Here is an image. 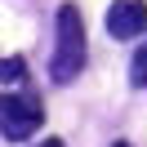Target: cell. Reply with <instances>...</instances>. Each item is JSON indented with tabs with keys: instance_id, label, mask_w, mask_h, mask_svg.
<instances>
[{
	"instance_id": "obj_5",
	"label": "cell",
	"mask_w": 147,
	"mask_h": 147,
	"mask_svg": "<svg viewBox=\"0 0 147 147\" xmlns=\"http://www.w3.org/2000/svg\"><path fill=\"white\" fill-rule=\"evenodd\" d=\"M129 85H138V89L147 85V45L138 49V54H134V63H129Z\"/></svg>"
},
{
	"instance_id": "obj_6",
	"label": "cell",
	"mask_w": 147,
	"mask_h": 147,
	"mask_svg": "<svg viewBox=\"0 0 147 147\" xmlns=\"http://www.w3.org/2000/svg\"><path fill=\"white\" fill-rule=\"evenodd\" d=\"M36 147H67L63 138H45V143H36Z\"/></svg>"
},
{
	"instance_id": "obj_4",
	"label": "cell",
	"mask_w": 147,
	"mask_h": 147,
	"mask_svg": "<svg viewBox=\"0 0 147 147\" xmlns=\"http://www.w3.org/2000/svg\"><path fill=\"white\" fill-rule=\"evenodd\" d=\"M22 76H27V63H22L18 54H9V58H0V80H5V85L22 80Z\"/></svg>"
},
{
	"instance_id": "obj_3",
	"label": "cell",
	"mask_w": 147,
	"mask_h": 147,
	"mask_svg": "<svg viewBox=\"0 0 147 147\" xmlns=\"http://www.w3.org/2000/svg\"><path fill=\"white\" fill-rule=\"evenodd\" d=\"M107 31L111 40H129L138 31H147V5L143 0H116L107 9Z\"/></svg>"
},
{
	"instance_id": "obj_2",
	"label": "cell",
	"mask_w": 147,
	"mask_h": 147,
	"mask_svg": "<svg viewBox=\"0 0 147 147\" xmlns=\"http://www.w3.org/2000/svg\"><path fill=\"white\" fill-rule=\"evenodd\" d=\"M40 120H45L40 98H31V94H5V98H0V134L9 138V143L31 138L40 129Z\"/></svg>"
},
{
	"instance_id": "obj_1",
	"label": "cell",
	"mask_w": 147,
	"mask_h": 147,
	"mask_svg": "<svg viewBox=\"0 0 147 147\" xmlns=\"http://www.w3.org/2000/svg\"><path fill=\"white\" fill-rule=\"evenodd\" d=\"M85 67V18L76 5H63L58 9V45H54V63H49V76L58 85L76 80Z\"/></svg>"
},
{
	"instance_id": "obj_7",
	"label": "cell",
	"mask_w": 147,
	"mask_h": 147,
	"mask_svg": "<svg viewBox=\"0 0 147 147\" xmlns=\"http://www.w3.org/2000/svg\"><path fill=\"white\" fill-rule=\"evenodd\" d=\"M111 147H129V143H111Z\"/></svg>"
}]
</instances>
